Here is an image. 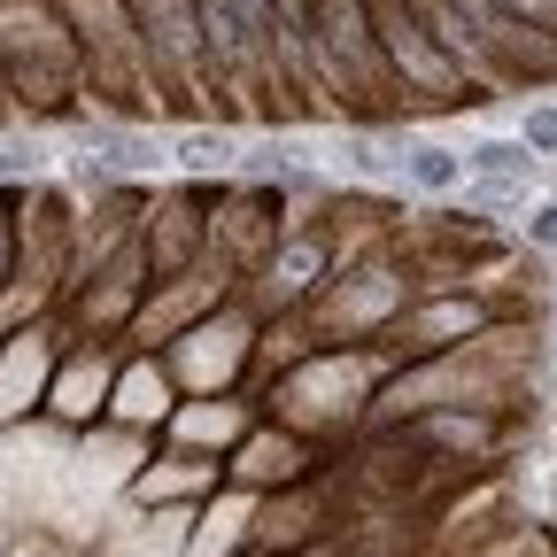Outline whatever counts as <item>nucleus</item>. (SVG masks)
<instances>
[{
  "label": "nucleus",
  "mask_w": 557,
  "mask_h": 557,
  "mask_svg": "<svg viewBox=\"0 0 557 557\" xmlns=\"http://www.w3.org/2000/svg\"><path fill=\"white\" fill-rule=\"evenodd\" d=\"M225 487V457H201V449H163L156 457H139L124 472V496L139 511H163V504H201V496H218Z\"/></svg>",
  "instance_id": "14"
},
{
  "label": "nucleus",
  "mask_w": 557,
  "mask_h": 557,
  "mask_svg": "<svg viewBox=\"0 0 557 557\" xmlns=\"http://www.w3.org/2000/svg\"><path fill=\"white\" fill-rule=\"evenodd\" d=\"M9 278H16V218L0 209V287H9Z\"/></svg>",
  "instance_id": "22"
},
{
  "label": "nucleus",
  "mask_w": 557,
  "mask_h": 557,
  "mask_svg": "<svg viewBox=\"0 0 557 557\" xmlns=\"http://www.w3.org/2000/svg\"><path fill=\"white\" fill-rule=\"evenodd\" d=\"M465 178H534V156L519 132H496V139H472L465 148Z\"/></svg>",
  "instance_id": "18"
},
{
  "label": "nucleus",
  "mask_w": 557,
  "mask_h": 557,
  "mask_svg": "<svg viewBox=\"0 0 557 557\" xmlns=\"http://www.w3.org/2000/svg\"><path fill=\"white\" fill-rule=\"evenodd\" d=\"M504 310L487 302V295H410L403 302V318L380 333V348L395 364H426V357H449V348H465V341H480L487 325H496Z\"/></svg>",
  "instance_id": "7"
},
{
  "label": "nucleus",
  "mask_w": 557,
  "mask_h": 557,
  "mask_svg": "<svg viewBox=\"0 0 557 557\" xmlns=\"http://www.w3.org/2000/svg\"><path fill=\"white\" fill-rule=\"evenodd\" d=\"M209 194H218V186L139 194V256H148V278H171V271L209 256Z\"/></svg>",
  "instance_id": "10"
},
{
  "label": "nucleus",
  "mask_w": 557,
  "mask_h": 557,
  "mask_svg": "<svg viewBox=\"0 0 557 557\" xmlns=\"http://www.w3.org/2000/svg\"><path fill=\"white\" fill-rule=\"evenodd\" d=\"M9 557H70V549H62V542H24V534H16V549H9Z\"/></svg>",
  "instance_id": "23"
},
{
  "label": "nucleus",
  "mask_w": 557,
  "mask_h": 557,
  "mask_svg": "<svg viewBox=\"0 0 557 557\" xmlns=\"http://www.w3.org/2000/svg\"><path fill=\"white\" fill-rule=\"evenodd\" d=\"M527 248L557 263V201H534V209H527Z\"/></svg>",
  "instance_id": "21"
},
{
  "label": "nucleus",
  "mask_w": 557,
  "mask_h": 557,
  "mask_svg": "<svg viewBox=\"0 0 557 557\" xmlns=\"http://www.w3.org/2000/svg\"><path fill=\"white\" fill-rule=\"evenodd\" d=\"M171 410H178V380H171V364L156 357V348H124L116 387H109V418H101V426H109V434H139V442H156Z\"/></svg>",
  "instance_id": "12"
},
{
  "label": "nucleus",
  "mask_w": 557,
  "mask_h": 557,
  "mask_svg": "<svg viewBox=\"0 0 557 557\" xmlns=\"http://www.w3.org/2000/svg\"><path fill=\"white\" fill-rule=\"evenodd\" d=\"M549 341H557V325H549Z\"/></svg>",
  "instance_id": "26"
},
{
  "label": "nucleus",
  "mask_w": 557,
  "mask_h": 557,
  "mask_svg": "<svg viewBox=\"0 0 557 557\" xmlns=\"http://www.w3.org/2000/svg\"><path fill=\"white\" fill-rule=\"evenodd\" d=\"M116 364H124V341L70 333V348L54 357V380H47V403H39V418H47L54 434H94L101 418H109Z\"/></svg>",
  "instance_id": "5"
},
{
  "label": "nucleus",
  "mask_w": 557,
  "mask_h": 557,
  "mask_svg": "<svg viewBox=\"0 0 557 557\" xmlns=\"http://www.w3.org/2000/svg\"><path fill=\"white\" fill-rule=\"evenodd\" d=\"M9 549H16V534H9V527H0V557H9Z\"/></svg>",
  "instance_id": "24"
},
{
  "label": "nucleus",
  "mask_w": 557,
  "mask_h": 557,
  "mask_svg": "<svg viewBox=\"0 0 557 557\" xmlns=\"http://www.w3.org/2000/svg\"><path fill=\"white\" fill-rule=\"evenodd\" d=\"M387 372H395V357L380 341H341V348H310V357L287 364L271 387H256V403L278 418V426H295V434H310L325 449V442H357L364 434L372 395H380Z\"/></svg>",
  "instance_id": "1"
},
{
  "label": "nucleus",
  "mask_w": 557,
  "mask_h": 557,
  "mask_svg": "<svg viewBox=\"0 0 557 557\" xmlns=\"http://www.w3.org/2000/svg\"><path fill=\"white\" fill-rule=\"evenodd\" d=\"M418 287H410V263L395 256V240L387 248H364V256H348L325 287L302 302V325L318 333V348H341V341H380L395 318H403V302H410Z\"/></svg>",
  "instance_id": "2"
},
{
  "label": "nucleus",
  "mask_w": 557,
  "mask_h": 557,
  "mask_svg": "<svg viewBox=\"0 0 557 557\" xmlns=\"http://www.w3.org/2000/svg\"><path fill=\"white\" fill-rule=\"evenodd\" d=\"M256 310L233 295V302H218L209 318H194L186 333H171L156 357L171 364V380H178V395H225V387H248V364H256Z\"/></svg>",
  "instance_id": "3"
},
{
  "label": "nucleus",
  "mask_w": 557,
  "mask_h": 557,
  "mask_svg": "<svg viewBox=\"0 0 557 557\" xmlns=\"http://www.w3.org/2000/svg\"><path fill=\"white\" fill-rule=\"evenodd\" d=\"M519 139H527L534 163H549V156H557V101H534V109L519 116Z\"/></svg>",
  "instance_id": "20"
},
{
  "label": "nucleus",
  "mask_w": 557,
  "mask_h": 557,
  "mask_svg": "<svg viewBox=\"0 0 557 557\" xmlns=\"http://www.w3.org/2000/svg\"><path fill=\"white\" fill-rule=\"evenodd\" d=\"M341 271V240H333V218H310V225H287L271 240V256L240 278V302L256 310V318H287V310H302L325 278Z\"/></svg>",
  "instance_id": "4"
},
{
  "label": "nucleus",
  "mask_w": 557,
  "mask_h": 557,
  "mask_svg": "<svg viewBox=\"0 0 557 557\" xmlns=\"http://www.w3.org/2000/svg\"><path fill=\"white\" fill-rule=\"evenodd\" d=\"M62 302V278H47V271H16L9 287H0V341H9L16 325H32L39 310H54Z\"/></svg>",
  "instance_id": "17"
},
{
  "label": "nucleus",
  "mask_w": 557,
  "mask_h": 557,
  "mask_svg": "<svg viewBox=\"0 0 557 557\" xmlns=\"http://www.w3.org/2000/svg\"><path fill=\"white\" fill-rule=\"evenodd\" d=\"M70 325L62 318V302L54 310H39L32 325H16L9 341H0V434H16L24 418H39V403H47V380H54V357L70 348Z\"/></svg>",
  "instance_id": "8"
},
{
  "label": "nucleus",
  "mask_w": 557,
  "mask_h": 557,
  "mask_svg": "<svg viewBox=\"0 0 557 557\" xmlns=\"http://www.w3.org/2000/svg\"><path fill=\"white\" fill-rule=\"evenodd\" d=\"M0 116H9V86H0Z\"/></svg>",
  "instance_id": "25"
},
{
  "label": "nucleus",
  "mask_w": 557,
  "mask_h": 557,
  "mask_svg": "<svg viewBox=\"0 0 557 557\" xmlns=\"http://www.w3.org/2000/svg\"><path fill=\"white\" fill-rule=\"evenodd\" d=\"M263 418V403L248 387H225V395H178V410L163 418V449H201V457H225L248 426Z\"/></svg>",
  "instance_id": "13"
},
{
  "label": "nucleus",
  "mask_w": 557,
  "mask_h": 557,
  "mask_svg": "<svg viewBox=\"0 0 557 557\" xmlns=\"http://www.w3.org/2000/svg\"><path fill=\"white\" fill-rule=\"evenodd\" d=\"M171 156H178L186 171H233V156H240V132H209V124H186V132L171 139Z\"/></svg>",
  "instance_id": "19"
},
{
  "label": "nucleus",
  "mask_w": 557,
  "mask_h": 557,
  "mask_svg": "<svg viewBox=\"0 0 557 557\" xmlns=\"http://www.w3.org/2000/svg\"><path fill=\"white\" fill-rule=\"evenodd\" d=\"M341 527V480L333 472H310L295 487H271L256 496V527H248V557H295L310 549L318 534Z\"/></svg>",
  "instance_id": "9"
},
{
  "label": "nucleus",
  "mask_w": 557,
  "mask_h": 557,
  "mask_svg": "<svg viewBox=\"0 0 557 557\" xmlns=\"http://www.w3.org/2000/svg\"><path fill=\"white\" fill-rule=\"evenodd\" d=\"M403 186H418V194H457V186H465V148H442V139L403 148Z\"/></svg>",
  "instance_id": "16"
},
{
  "label": "nucleus",
  "mask_w": 557,
  "mask_h": 557,
  "mask_svg": "<svg viewBox=\"0 0 557 557\" xmlns=\"http://www.w3.org/2000/svg\"><path fill=\"white\" fill-rule=\"evenodd\" d=\"M233 295H240V278L218 256H201V263H186L171 278H148V295H139V310L124 325V348H163L171 333H186L194 318H209V310L233 302Z\"/></svg>",
  "instance_id": "6"
},
{
  "label": "nucleus",
  "mask_w": 557,
  "mask_h": 557,
  "mask_svg": "<svg viewBox=\"0 0 557 557\" xmlns=\"http://www.w3.org/2000/svg\"><path fill=\"white\" fill-rule=\"evenodd\" d=\"M310 472H325V449H318L310 434H295V426H278L271 410L225 449V480H233V487H256V496L295 487V480H310Z\"/></svg>",
  "instance_id": "11"
},
{
  "label": "nucleus",
  "mask_w": 557,
  "mask_h": 557,
  "mask_svg": "<svg viewBox=\"0 0 557 557\" xmlns=\"http://www.w3.org/2000/svg\"><path fill=\"white\" fill-rule=\"evenodd\" d=\"M248 527H256V487H218V496L194 504L186 527V557H248Z\"/></svg>",
  "instance_id": "15"
}]
</instances>
